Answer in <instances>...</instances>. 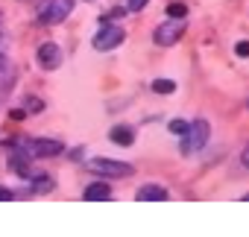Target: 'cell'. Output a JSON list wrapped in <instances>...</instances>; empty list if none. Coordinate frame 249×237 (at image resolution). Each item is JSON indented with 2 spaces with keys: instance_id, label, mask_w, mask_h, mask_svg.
Instances as JSON below:
<instances>
[{
  "instance_id": "1",
  "label": "cell",
  "mask_w": 249,
  "mask_h": 237,
  "mask_svg": "<svg viewBox=\"0 0 249 237\" xmlns=\"http://www.w3.org/2000/svg\"><path fill=\"white\" fill-rule=\"evenodd\" d=\"M208 135H211V129H208L205 120H194V123H188V129H185V135H182V155H194V152H199V150L208 144Z\"/></svg>"
},
{
  "instance_id": "2",
  "label": "cell",
  "mask_w": 249,
  "mask_h": 237,
  "mask_svg": "<svg viewBox=\"0 0 249 237\" xmlns=\"http://www.w3.org/2000/svg\"><path fill=\"white\" fill-rule=\"evenodd\" d=\"M123 38H126L123 27H114V24H108V18H103L100 33L94 35V47L97 50H114L117 44H123Z\"/></svg>"
},
{
  "instance_id": "3",
  "label": "cell",
  "mask_w": 249,
  "mask_h": 237,
  "mask_svg": "<svg viewBox=\"0 0 249 237\" xmlns=\"http://www.w3.org/2000/svg\"><path fill=\"white\" fill-rule=\"evenodd\" d=\"M185 18H173V21H167V24H161L159 30H156V44H161V47H170V44H176L182 35H185Z\"/></svg>"
},
{
  "instance_id": "4",
  "label": "cell",
  "mask_w": 249,
  "mask_h": 237,
  "mask_svg": "<svg viewBox=\"0 0 249 237\" xmlns=\"http://www.w3.org/2000/svg\"><path fill=\"white\" fill-rule=\"evenodd\" d=\"M88 170L97 173V176H114V179L132 176L129 164H120V161H111V158H94V161H88Z\"/></svg>"
},
{
  "instance_id": "5",
  "label": "cell",
  "mask_w": 249,
  "mask_h": 237,
  "mask_svg": "<svg viewBox=\"0 0 249 237\" xmlns=\"http://www.w3.org/2000/svg\"><path fill=\"white\" fill-rule=\"evenodd\" d=\"M73 12V0H50L41 9V24H62Z\"/></svg>"
},
{
  "instance_id": "6",
  "label": "cell",
  "mask_w": 249,
  "mask_h": 237,
  "mask_svg": "<svg viewBox=\"0 0 249 237\" xmlns=\"http://www.w3.org/2000/svg\"><path fill=\"white\" fill-rule=\"evenodd\" d=\"M38 62H41V68H47V70L59 68V65H62V50H59V44H53V41L41 44V47H38Z\"/></svg>"
},
{
  "instance_id": "7",
  "label": "cell",
  "mask_w": 249,
  "mask_h": 237,
  "mask_svg": "<svg viewBox=\"0 0 249 237\" xmlns=\"http://www.w3.org/2000/svg\"><path fill=\"white\" fill-rule=\"evenodd\" d=\"M135 199H138V202H161V199H167V190H164L161 185H144V187L135 193Z\"/></svg>"
},
{
  "instance_id": "8",
  "label": "cell",
  "mask_w": 249,
  "mask_h": 237,
  "mask_svg": "<svg viewBox=\"0 0 249 237\" xmlns=\"http://www.w3.org/2000/svg\"><path fill=\"white\" fill-rule=\"evenodd\" d=\"M82 196H85L88 202H103V199H111V187H108L106 182H94V185L85 187Z\"/></svg>"
},
{
  "instance_id": "9",
  "label": "cell",
  "mask_w": 249,
  "mask_h": 237,
  "mask_svg": "<svg viewBox=\"0 0 249 237\" xmlns=\"http://www.w3.org/2000/svg\"><path fill=\"white\" fill-rule=\"evenodd\" d=\"M108 138H111L117 147H132V144H135V132H132L129 126H114V129L108 132Z\"/></svg>"
},
{
  "instance_id": "10",
  "label": "cell",
  "mask_w": 249,
  "mask_h": 237,
  "mask_svg": "<svg viewBox=\"0 0 249 237\" xmlns=\"http://www.w3.org/2000/svg\"><path fill=\"white\" fill-rule=\"evenodd\" d=\"M153 91H156V94H173V91H176V82H173V79H156V82H153Z\"/></svg>"
},
{
  "instance_id": "11",
  "label": "cell",
  "mask_w": 249,
  "mask_h": 237,
  "mask_svg": "<svg viewBox=\"0 0 249 237\" xmlns=\"http://www.w3.org/2000/svg\"><path fill=\"white\" fill-rule=\"evenodd\" d=\"M53 187H56L53 176H38V179H36V190H38V193H44V190H53Z\"/></svg>"
},
{
  "instance_id": "12",
  "label": "cell",
  "mask_w": 249,
  "mask_h": 237,
  "mask_svg": "<svg viewBox=\"0 0 249 237\" xmlns=\"http://www.w3.org/2000/svg\"><path fill=\"white\" fill-rule=\"evenodd\" d=\"M167 15H170V18H185V15H188V6H185V3H170V6H167Z\"/></svg>"
},
{
  "instance_id": "13",
  "label": "cell",
  "mask_w": 249,
  "mask_h": 237,
  "mask_svg": "<svg viewBox=\"0 0 249 237\" xmlns=\"http://www.w3.org/2000/svg\"><path fill=\"white\" fill-rule=\"evenodd\" d=\"M185 129H188V120H170V132L173 135H185Z\"/></svg>"
},
{
  "instance_id": "14",
  "label": "cell",
  "mask_w": 249,
  "mask_h": 237,
  "mask_svg": "<svg viewBox=\"0 0 249 237\" xmlns=\"http://www.w3.org/2000/svg\"><path fill=\"white\" fill-rule=\"evenodd\" d=\"M234 53H237L240 59H249V41H237V44H234Z\"/></svg>"
},
{
  "instance_id": "15",
  "label": "cell",
  "mask_w": 249,
  "mask_h": 237,
  "mask_svg": "<svg viewBox=\"0 0 249 237\" xmlns=\"http://www.w3.org/2000/svg\"><path fill=\"white\" fill-rule=\"evenodd\" d=\"M147 3H150V0H129V3H126V9H129V12H141Z\"/></svg>"
},
{
  "instance_id": "16",
  "label": "cell",
  "mask_w": 249,
  "mask_h": 237,
  "mask_svg": "<svg viewBox=\"0 0 249 237\" xmlns=\"http://www.w3.org/2000/svg\"><path fill=\"white\" fill-rule=\"evenodd\" d=\"M12 114V120H24V117H27V111H21V108H15V111H9Z\"/></svg>"
},
{
  "instance_id": "17",
  "label": "cell",
  "mask_w": 249,
  "mask_h": 237,
  "mask_svg": "<svg viewBox=\"0 0 249 237\" xmlns=\"http://www.w3.org/2000/svg\"><path fill=\"white\" fill-rule=\"evenodd\" d=\"M9 196H12V193H9V190H6L3 185H0V199H9Z\"/></svg>"
},
{
  "instance_id": "18",
  "label": "cell",
  "mask_w": 249,
  "mask_h": 237,
  "mask_svg": "<svg viewBox=\"0 0 249 237\" xmlns=\"http://www.w3.org/2000/svg\"><path fill=\"white\" fill-rule=\"evenodd\" d=\"M243 164L249 167V147H246V152H243Z\"/></svg>"
}]
</instances>
